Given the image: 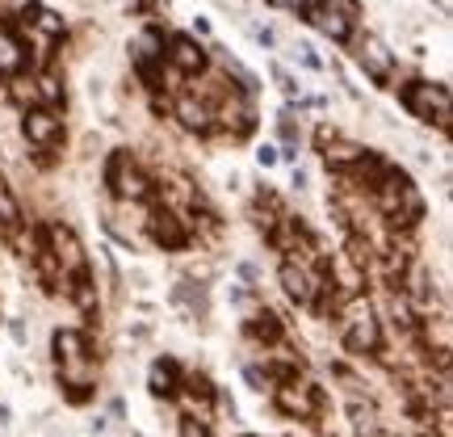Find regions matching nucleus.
<instances>
[{"instance_id":"obj_1","label":"nucleus","mask_w":453,"mask_h":437,"mask_svg":"<svg viewBox=\"0 0 453 437\" xmlns=\"http://www.w3.org/2000/svg\"><path fill=\"white\" fill-rule=\"evenodd\" d=\"M373 198H378V211L387 215V223L399 231V227H416L424 219V211H428V202H424V194L416 190V181L407 177L403 168H387V177L378 181V190H373Z\"/></svg>"},{"instance_id":"obj_2","label":"nucleus","mask_w":453,"mask_h":437,"mask_svg":"<svg viewBox=\"0 0 453 437\" xmlns=\"http://www.w3.org/2000/svg\"><path fill=\"white\" fill-rule=\"evenodd\" d=\"M340 340H344V349L357 357L365 354H378L382 349V324H378V316L373 308L365 303V294H353L344 308H340Z\"/></svg>"},{"instance_id":"obj_3","label":"nucleus","mask_w":453,"mask_h":437,"mask_svg":"<svg viewBox=\"0 0 453 437\" xmlns=\"http://www.w3.org/2000/svg\"><path fill=\"white\" fill-rule=\"evenodd\" d=\"M403 110L411 118H420V122H437V130H449V89L445 84H433V81H411L403 84Z\"/></svg>"},{"instance_id":"obj_4","label":"nucleus","mask_w":453,"mask_h":437,"mask_svg":"<svg viewBox=\"0 0 453 437\" xmlns=\"http://www.w3.org/2000/svg\"><path fill=\"white\" fill-rule=\"evenodd\" d=\"M303 17H307L324 38H332V43H349L353 30H357V17H361V4H357V0H319V4H311Z\"/></svg>"},{"instance_id":"obj_5","label":"nucleus","mask_w":453,"mask_h":437,"mask_svg":"<svg viewBox=\"0 0 453 437\" xmlns=\"http://www.w3.org/2000/svg\"><path fill=\"white\" fill-rule=\"evenodd\" d=\"M105 185H110L113 198H122V202H143V198H151V177L130 160V152H113L110 156V164H105Z\"/></svg>"},{"instance_id":"obj_6","label":"nucleus","mask_w":453,"mask_h":437,"mask_svg":"<svg viewBox=\"0 0 453 437\" xmlns=\"http://www.w3.org/2000/svg\"><path fill=\"white\" fill-rule=\"evenodd\" d=\"M214 127H226L231 135H248L257 127V110H252V93H243L235 84H226V93L214 105Z\"/></svg>"},{"instance_id":"obj_7","label":"nucleus","mask_w":453,"mask_h":437,"mask_svg":"<svg viewBox=\"0 0 453 437\" xmlns=\"http://www.w3.org/2000/svg\"><path fill=\"white\" fill-rule=\"evenodd\" d=\"M277 408H281L286 417H294V421H311V417L324 408V391L315 387V383H298V378H290V383L277 387Z\"/></svg>"},{"instance_id":"obj_8","label":"nucleus","mask_w":453,"mask_h":437,"mask_svg":"<svg viewBox=\"0 0 453 437\" xmlns=\"http://www.w3.org/2000/svg\"><path fill=\"white\" fill-rule=\"evenodd\" d=\"M21 135H26V144H34L38 152H50V147L64 139V118H59V110L34 105V110H26V118H21Z\"/></svg>"},{"instance_id":"obj_9","label":"nucleus","mask_w":453,"mask_h":437,"mask_svg":"<svg viewBox=\"0 0 453 437\" xmlns=\"http://www.w3.org/2000/svg\"><path fill=\"white\" fill-rule=\"evenodd\" d=\"M147 231H151V240L160 244V248H168V253H177V248L189 244V227H185V219H180L173 207H156V211L147 215Z\"/></svg>"},{"instance_id":"obj_10","label":"nucleus","mask_w":453,"mask_h":437,"mask_svg":"<svg viewBox=\"0 0 453 437\" xmlns=\"http://www.w3.org/2000/svg\"><path fill=\"white\" fill-rule=\"evenodd\" d=\"M168 64L177 67L180 76H202L206 67H211V51L202 47L197 38H189V34H177V38H168Z\"/></svg>"},{"instance_id":"obj_11","label":"nucleus","mask_w":453,"mask_h":437,"mask_svg":"<svg viewBox=\"0 0 453 437\" xmlns=\"http://www.w3.org/2000/svg\"><path fill=\"white\" fill-rule=\"evenodd\" d=\"M47 248H50V257L59 261V269H64L67 277L84 269V248H81L76 231H72L67 223H50L47 227Z\"/></svg>"},{"instance_id":"obj_12","label":"nucleus","mask_w":453,"mask_h":437,"mask_svg":"<svg viewBox=\"0 0 453 437\" xmlns=\"http://www.w3.org/2000/svg\"><path fill=\"white\" fill-rule=\"evenodd\" d=\"M357 64L365 67V76H370L373 84H390V76H395V55H390L387 43L373 38V34H365V38L357 43Z\"/></svg>"},{"instance_id":"obj_13","label":"nucleus","mask_w":453,"mask_h":437,"mask_svg":"<svg viewBox=\"0 0 453 437\" xmlns=\"http://www.w3.org/2000/svg\"><path fill=\"white\" fill-rule=\"evenodd\" d=\"M277 282H281V291L290 294L294 303H303V308H311L315 303V294H319V277H311L303 265H294V261H286L281 269H277Z\"/></svg>"},{"instance_id":"obj_14","label":"nucleus","mask_w":453,"mask_h":437,"mask_svg":"<svg viewBox=\"0 0 453 437\" xmlns=\"http://www.w3.org/2000/svg\"><path fill=\"white\" fill-rule=\"evenodd\" d=\"M173 113L180 118V127L194 130V135H211L214 130V105L197 101L194 93H180V98L173 101Z\"/></svg>"},{"instance_id":"obj_15","label":"nucleus","mask_w":453,"mask_h":437,"mask_svg":"<svg viewBox=\"0 0 453 437\" xmlns=\"http://www.w3.org/2000/svg\"><path fill=\"white\" fill-rule=\"evenodd\" d=\"M243 328H248V337L260 340V345H281V316L269 308H257V311H248V320H243Z\"/></svg>"},{"instance_id":"obj_16","label":"nucleus","mask_w":453,"mask_h":437,"mask_svg":"<svg viewBox=\"0 0 453 437\" xmlns=\"http://www.w3.org/2000/svg\"><path fill=\"white\" fill-rule=\"evenodd\" d=\"M55 357H59V366H76L88 357V337L76 332V328H59L55 332Z\"/></svg>"},{"instance_id":"obj_17","label":"nucleus","mask_w":453,"mask_h":437,"mask_svg":"<svg viewBox=\"0 0 453 437\" xmlns=\"http://www.w3.org/2000/svg\"><path fill=\"white\" fill-rule=\"evenodd\" d=\"M361 156H365V147L353 144V139H340V135L324 147V164L332 168V173H349V168H353Z\"/></svg>"},{"instance_id":"obj_18","label":"nucleus","mask_w":453,"mask_h":437,"mask_svg":"<svg viewBox=\"0 0 453 437\" xmlns=\"http://www.w3.org/2000/svg\"><path fill=\"white\" fill-rule=\"evenodd\" d=\"M147 383H151V395H177L180 391V374H177V362L173 357H160V362H151V374H147Z\"/></svg>"},{"instance_id":"obj_19","label":"nucleus","mask_w":453,"mask_h":437,"mask_svg":"<svg viewBox=\"0 0 453 437\" xmlns=\"http://www.w3.org/2000/svg\"><path fill=\"white\" fill-rule=\"evenodd\" d=\"M21 64H26V51L17 43V34L0 30V81H13L17 72H21Z\"/></svg>"},{"instance_id":"obj_20","label":"nucleus","mask_w":453,"mask_h":437,"mask_svg":"<svg viewBox=\"0 0 453 437\" xmlns=\"http://www.w3.org/2000/svg\"><path fill=\"white\" fill-rule=\"evenodd\" d=\"M72 286H67V294H72V303L84 311V316H97V286H93V277H88V269H81V274L67 277Z\"/></svg>"},{"instance_id":"obj_21","label":"nucleus","mask_w":453,"mask_h":437,"mask_svg":"<svg viewBox=\"0 0 453 437\" xmlns=\"http://www.w3.org/2000/svg\"><path fill=\"white\" fill-rule=\"evenodd\" d=\"M134 64H164V34L143 30L134 38Z\"/></svg>"},{"instance_id":"obj_22","label":"nucleus","mask_w":453,"mask_h":437,"mask_svg":"<svg viewBox=\"0 0 453 437\" xmlns=\"http://www.w3.org/2000/svg\"><path fill=\"white\" fill-rule=\"evenodd\" d=\"M34 89H38V105H47V110L64 105V81H59L55 72H42V76H34Z\"/></svg>"},{"instance_id":"obj_23","label":"nucleus","mask_w":453,"mask_h":437,"mask_svg":"<svg viewBox=\"0 0 453 437\" xmlns=\"http://www.w3.org/2000/svg\"><path fill=\"white\" fill-rule=\"evenodd\" d=\"M0 227H4V231L21 227V202L13 198V190H9L4 177H0Z\"/></svg>"},{"instance_id":"obj_24","label":"nucleus","mask_w":453,"mask_h":437,"mask_svg":"<svg viewBox=\"0 0 453 437\" xmlns=\"http://www.w3.org/2000/svg\"><path fill=\"white\" fill-rule=\"evenodd\" d=\"M349 417H353V429L365 437H378V408L373 404H361V400H353L349 404Z\"/></svg>"},{"instance_id":"obj_25","label":"nucleus","mask_w":453,"mask_h":437,"mask_svg":"<svg viewBox=\"0 0 453 437\" xmlns=\"http://www.w3.org/2000/svg\"><path fill=\"white\" fill-rule=\"evenodd\" d=\"M185 395H189L197 408H211L214 400H219V391L211 387V378H206V374H189V378H185Z\"/></svg>"},{"instance_id":"obj_26","label":"nucleus","mask_w":453,"mask_h":437,"mask_svg":"<svg viewBox=\"0 0 453 437\" xmlns=\"http://www.w3.org/2000/svg\"><path fill=\"white\" fill-rule=\"evenodd\" d=\"M9 98L17 101V105H21V110H34V105H38V89H34V81H9Z\"/></svg>"},{"instance_id":"obj_27","label":"nucleus","mask_w":453,"mask_h":437,"mask_svg":"<svg viewBox=\"0 0 453 437\" xmlns=\"http://www.w3.org/2000/svg\"><path fill=\"white\" fill-rule=\"evenodd\" d=\"M180 437H211V429H206V421H197L189 412V417H180Z\"/></svg>"},{"instance_id":"obj_28","label":"nucleus","mask_w":453,"mask_h":437,"mask_svg":"<svg viewBox=\"0 0 453 437\" xmlns=\"http://www.w3.org/2000/svg\"><path fill=\"white\" fill-rule=\"evenodd\" d=\"M243 374H248V383H252V387H257V391L265 387V383H269V374H260L257 366H248V371H243Z\"/></svg>"},{"instance_id":"obj_29","label":"nucleus","mask_w":453,"mask_h":437,"mask_svg":"<svg viewBox=\"0 0 453 437\" xmlns=\"http://www.w3.org/2000/svg\"><path fill=\"white\" fill-rule=\"evenodd\" d=\"M257 160L265 164V168H269V164H277V147H269V144H265V147H260V152H257Z\"/></svg>"}]
</instances>
